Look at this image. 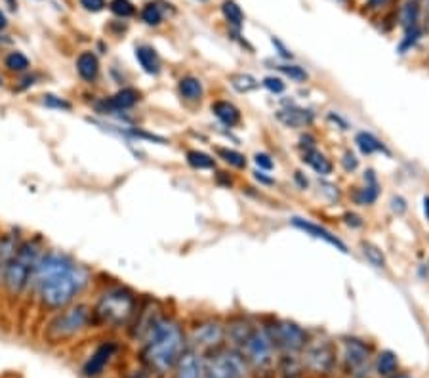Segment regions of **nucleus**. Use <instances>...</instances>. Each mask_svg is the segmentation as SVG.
Wrapping results in <instances>:
<instances>
[{"label": "nucleus", "instance_id": "obj_51", "mask_svg": "<svg viewBox=\"0 0 429 378\" xmlns=\"http://www.w3.org/2000/svg\"><path fill=\"white\" fill-rule=\"evenodd\" d=\"M423 214H425V218L429 222V195L423 197Z\"/></svg>", "mask_w": 429, "mask_h": 378}, {"label": "nucleus", "instance_id": "obj_16", "mask_svg": "<svg viewBox=\"0 0 429 378\" xmlns=\"http://www.w3.org/2000/svg\"><path fill=\"white\" fill-rule=\"evenodd\" d=\"M277 120L280 125H285L286 128H307L315 122V113L311 109L299 108V105H286V108L279 109L275 113Z\"/></svg>", "mask_w": 429, "mask_h": 378}, {"label": "nucleus", "instance_id": "obj_48", "mask_svg": "<svg viewBox=\"0 0 429 378\" xmlns=\"http://www.w3.org/2000/svg\"><path fill=\"white\" fill-rule=\"evenodd\" d=\"M254 178H256V182H260L261 185H273L275 183L273 178H269L268 172H263V171L254 172Z\"/></svg>", "mask_w": 429, "mask_h": 378}, {"label": "nucleus", "instance_id": "obj_7", "mask_svg": "<svg viewBox=\"0 0 429 378\" xmlns=\"http://www.w3.org/2000/svg\"><path fill=\"white\" fill-rule=\"evenodd\" d=\"M275 344L269 336L265 325H256L239 352L243 353L248 367L256 372H268L275 361Z\"/></svg>", "mask_w": 429, "mask_h": 378}, {"label": "nucleus", "instance_id": "obj_4", "mask_svg": "<svg viewBox=\"0 0 429 378\" xmlns=\"http://www.w3.org/2000/svg\"><path fill=\"white\" fill-rule=\"evenodd\" d=\"M42 254L40 239H25L19 243L18 251L6 265L2 277V290L6 292L8 298H19L31 289L33 275Z\"/></svg>", "mask_w": 429, "mask_h": 378}, {"label": "nucleus", "instance_id": "obj_40", "mask_svg": "<svg viewBox=\"0 0 429 378\" xmlns=\"http://www.w3.org/2000/svg\"><path fill=\"white\" fill-rule=\"evenodd\" d=\"M389 207H391V212L397 216H403L406 210H408V202L403 195H393L391 201H389Z\"/></svg>", "mask_w": 429, "mask_h": 378}, {"label": "nucleus", "instance_id": "obj_23", "mask_svg": "<svg viewBox=\"0 0 429 378\" xmlns=\"http://www.w3.org/2000/svg\"><path fill=\"white\" fill-rule=\"evenodd\" d=\"M355 145H357V149L362 153V155H376V153H384V155H391V151L387 149L386 144L378 139L374 136L372 132H359L355 136Z\"/></svg>", "mask_w": 429, "mask_h": 378}, {"label": "nucleus", "instance_id": "obj_12", "mask_svg": "<svg viewBox=\"0 0 429 378\" xmlns=\"http://www.w3.org/2000/svg\"><path fill=\"white\" fill-rule=\"evenodd\" d=\"M139 101H142V92L137 88H132V86H126L105 100H101L98 103V109H100V113H125L128 109L136 108Z\"/></svg>", "mask_w": 429, "mask_h": 378}, {"label": "nucleus", "instance_id": "obj_43", "mask_svg": "<svg viewBox=\"0 0 429 378\" xmlns=\"http://www.w3.org/2000/svg\"><path fill=\"white\" fill-rule=\"evenodd\" d=\"M342 220L343 224L351 227V229H359V227L365 226V220H362L359 214H355V212H345V214L342 216Z\"/></svg>", "mask_w": 429, "mask_h": 378}, {"label": "nucleus", "instance_id": "obj_26", "mask_svg": "<svg viewBox=\"0 0 429 378\" xmlns=\"http://www.w3.org/2000/svg\"><path fill=\"white\" fill-rule=\"evenodd\" d=\"M374 369H376V372H378L379 377H386V378L391 377V374H395L399 369L397 355L393 352H389V350L379 352L376 361H374Z\"/></svg>", "mask_w": 429, "mask_h": 378}, {"label": "nucleus", "instance_id": "obj_52", "mask_svg": "<svg viewBox=\"0 0 429 378\" xmlns=\"http://www.w3.org/2000/svg\"><path fill=\"white\" fill-rule=\"evenodd\" d=\"M8 25V21H6V16H4V12L0 10V31L4 29V27Z\"/></svg>", "mask_w": 429, "mask_h": 378}, {"label": "nucleus", "instance_id": "obj_38", "mask_svg": "<svg viewBox=\"0 0 429 378\" xmlns=\"http://www.w3.org/2000/svg\"><path fill=\"white\" fill-rule=\"evenodd\" d=\"M261 86L275 96H280L286 92V82L282 81L280 76H273V75L265 76V79L261 81Z\"/></svg>", "mask_w": 429, "mask_h": 378}, {"label": "nucleus", "instance_id": "obj_56", "mask_svg": "<svg viewBox=\"0 0 429 378\" xmlns=\"http://www.w3.org/2000/svg\"><path fill=\"white\" fill-rule=\"evenodd\" d=\"M342 2H348V0H342Z\"/></svg>", "mask_w": 429, "mask_h": 378}, {"label": "nucleus", "instance_id": "obj_41", "mask_svg": "<svg viewBox=\"0 0 429 378\" xmlns=\"http://www.w3.org/2000/svg\"><path fill=\"white\" fill-rule=\"evenodd\" d=\"M342 166L345 172H355L359 168V157L353 151H345L342 155Z\"/></svg>", "mask_w": 429, "mask_h": 378}, {"label": "nucleus", "instance_id": "obj_10", "mask_svg": "<svg viewBox=\"0 0 429 378\" xmlns=\"http://www.w3.org/2000/svg\"><path fill=\"white\" fill-rule=\"evenodd\" d=\"M343 369L353 378H368L370 371V346L359 338L343 340Z\"/></svg>", "mask_w": 429, "mask_h": 378}, {"label": "nucleus", "instance_id": "obj_1", "mask_svg": "<svg viewBox=\"0 0 429 378\" xmlns=\"http://www.w3.org/2000/svg\"><path fill=\"white\" fill-rule=\"evenodd\" d=\"M92 283V275L84 265L57 251H44L33 275L31 289L37 304L44 311L56 314L75 302L76 297Z\"/></svg>", "mask_w": 429, "mask_h": 378}, {"label": "nucleus", "instance_id": "obj_44", "mask_svg": "<svg viewBox=\"0 0 429 378\" xmlns=\"http://www.w3.org/2000/svg\"><path fill=\"white\" fill-rule=\"evenodd\" d=\"M315 147H317V139H315L313 134L305 132L299 136V149H302V153L309 151V149H315Z\"/></svg>", "mask_w": 429, "mask_h": 378}, {"label": "nucleus", "instance_id": "obj_27", "mask_svg": "<svg viewBox=\"0 0 429 378\" xmlns=\"http://www.w3.org/2000/svg\"><path fill=\"white\" fill-rule=\"evenodd\" d=\"M229 84L231 88L239 92V94H250V92L260 88V81L254 75H250V73H235V75H231Z\"/></svg>", "mask_w": 429, "mask_h": 378}, {"label": "nucleus", "instance_id": "obj_11", "mask_svg": "<svg viewBox=\"0 0 429 378\" xmlns=\"http://www.w3.org/2000/svg\"><path fill=\"white\" fill-rule=\"evenodd\" d=\"M302 365L313 374H328L336 365V348L328 340L307 344Z\"/></svg>", "mask_w": 429, "mask_h": 378}, {"label": "nucleus", "instance_id": "obj_39", "mask_svg": "<svg viewBox=\"0 0 429 378\" xmlns=\"http://www.w3.org/2000/svg\"><path fill=\"white\" fill-rule=\"evenodd\" d=\"M254 163H256V166H258V168H260V171H263V172H269V171H273V168H275V161H273V157L269 155V153H263V151L256 153Z\"/></svg>", "mask_w": 429, "mask_h": 378}, {"label": "nucleus", "instance_id": "obj_36", "mask_svg": "<svg viewBox=\"0 0 429 378\" xmlns=\"http://www.w3.org/2000/svg\"><path fill=\"white\" fill-rule=\"evenodd\" d=\"M109 10H111L117 18L128 19L136 13V6L132 4L130 0H111L109 2Z\"/></svg>", "mask_w": 429, "mask_h": 378}, {"label": "nucleus", "instance_id": "obj_21", "mask_svg": "<svg viewBox=\"0 0 429 378\" xmlns=\"http://www.w3.org/2000/svg\"><path fill=\"white\" fill-rule=\"evenodd\" d=\"M302 157H304L302 161H304L307 166H311L319 176L326 178L334 172V163H332L323 151H319L317 147H315V149H309V151H304L302 153Z\"/></svg>", "mask_w": 429, "mask_h": 378}, {"label": "nucleus", "instance_id": "obj_19", "mask_svg": "<svg viewBox=\"0 0 429 378\" xmlns=\"http://www.w3.org/2000/svg\"><path fill=\"white\" fill-rule=\"evenodd\" d=\"M76 73L84 82H96L100 76V59L93 52H81L76 57Z\"/></svg>", "mask_w": 429, "mask_h": 378}, {"label": "nucleus", "instance_id": "obj_15", "mask_svg": "<svg viewBox=\"0 0 429 378\" xmlns=\"http://www.w3.org/2000/svg\"><path fill=\"white\" fill-rule=\"evenodd\" d=\"M115 352H117V346H115L113 342H103V344H100V346L90 353V357L84 361V365H82V374L86 378L100 377L101 372H103V369L109 365V361L113 360Z\"/></svg>", "mask_w": 429, "mask_h": 378}, {"label": "nucleus", "instance_id": "obj_17", "mask_svg": "<svg viewBox=\"0 0 429 378\" xmlns=\"http://www.w3.org/2000/svg\"><path fill=\"white\" fill-rule=\"evenodd\" d=\"M212 113L214 117L222 122L227 128H235L243 122V113H241V109L236 108L235 103H231L227 100H216L210 105Z\"/></svg>", "mask_w": 429, "mask_h": 378}, {"label": "nucleus", "instance_id": "obj_24", "mask_svg": "<svg viewBox=\"0 0 429 378\" xmlns=\"http://www.w3.org/2000/svg\"><path fill=\"white\" fill-rule=\"evenodd\" d=\"M420 18H422L420 2L418 0H404L403 6L399 8V23H401L404 31L420 25Z\"/></svg>", "mask_w": 429, "mask_h": 378}, {"label": "nucleus", "instance_id": "obj_5", "mask_svg": "<svg viewBox=\"0 0 429 378\" xmlns=\"http://www.w3.org/2000/svg\"><path fill=\"white\" fill-rule=\"evenodd\" d=\"M88 327H92V309L88 304L73 302L52 315L44 327V340L48 344H63L73 340Z\"/></svg>", "mask_w": 429, "mask_h": 378}, {"label": "nucleus", "instance_id": "obj_34", "mask_svg": "<svg viewBox=\"0 0 429 378\" xmlns=\"http://www.w3.org/2000/svg\"><path fill=\"white\" fill-rule=\"evenodd\" d=\"M422 37H423L422 25L412 27V29H408V31H404V37L401 38V42H399L397 52L399 54H408V52H411L412 48L420 42V38Z\"/></svg>", "mask_w": 429, "mask_h": 378}, {"label": "nucleus", "instance_id": "obj_35", "mask_svg": "<svg viewBox=\"0 0 429 378\" xmlns=\"http://www.w3.org/2000/svg\"><path fill=\"white\" fill-rule=\"evenodd\" d=\"M275 67H277V71H280L282 75L288 76V79L294 82H305L309 79V73H307L302 65H298V63H279V65H275Z\"/></svg>", "mask_w": 429, "mask_h": 378}, {"label": "nucleus", "instance_id": "obj_33", "mask_svg": "<svg viewBox=\"0 0 429 378\" xmlns=\"http://www.w3.org/2000/svg\"><path fill=\"white\" fill-rule=\"evenodd\" d=\"M4 67L12 73H25L29 67H31V62L25 54L21 52H10L6 57H4Z\"/></svg>", "mask_w": 429, "mask_h": 378}, {"label": "nucleus", "instance_id": "obj_29", "mask_svg": "<svg viewBox=\"0 0 429 378\" xmlns=\"http://www.w3.org/2000/svg\"><path fill=\"white\" fill-rule=\"evenodd\" d=\"M361 252H362V256L368 260V264L374 265V268H378V270H386L387 268L386 252L382 251L378 245H374V243H370V241H362Z\"/></svg>", "mask_w": 429, "mask_h": 378}, {"label": "nucleus", "instance_id": "obj_9", "mask_svg": "<svg viewBox=\"0 0 429 378\" xmlns=\"http://www.w3.org/2000/svg\"><path fill=\"white\" fill-rule=\"evenodd\" d=\"M189 348H193L197 352H212L216 348L224 346L225 340V323L219 319L208 317L202 319L191 328V334L187 338Z\"/></svg>", "mask_w": 429, "mask_h": 378}, {"label": "nucleus", "instance_id": "obj_6", "mask_svg": "<svg viewBox=\"0 0 429 378\" xmlns=\"http://www.w3.org/2000/svg\"><path fill=\"white\" fill-rule=\"evenodd\" d=\"M248 363L235 348L219 346L205 357V378H244Z\"/></svg>", "mask_w": 429, "mask_h": 378}, {"label": "nucleus", "instance_id": "obj_45", "mask_svg": "<svg viewBox=\"0 0 429 378\" xmlns=\"http://www.w3.org/2000/svg\"><path fill=\"white\" fill-rule=\"evenodd\" d=\"M271 45L275 46V50H277V54H279L280 57H282V59H286V62H288V59H292V52H290V48H286L285 45H282V42H280L279 38H271Z\"/></svg>", "mask_w": 429, "mask_h": 378}, {"label": "nucleus", "instance_id": "obj_20", "mask_svg": "<svg viewBox=\"0 0 429 378\" xmlns=\"http://www.w3.org/2000/svg\"><path fill=\"white\" fill-rule=\"evenodd\" d=\"M136 59L139 63V67L143 69V73H147L151 76H156L161 73L162 63L161 57L156 54V50L149 45H139L136 48Z\"/></svg>", "mask_w": 429, "mask_h": 378}, {"label": "nucleus", "instance_id": "obj_46", "mask_svg": "<svg viewBox=\"0 0 429 378\" xmlns=\"http://www.w3.org/2000/svg\"><path fill=\"white\" fill-rule=\"evenodd\" d=\"M321 189H323V193L330 195V201H338V199H340V191H338V188L334 183L321 182Z\"/></svg>", "mask_w": 429, "mask_h": 378}, {"label": "nucleus", "instance_id": "obj_42", "mask_svg": "<svg viewBox=\"0 0 429 378\" xmlns=\"http://www.w3.org/2000/svg\"><path fill=\"white\" fill-rule=\"evenodd\" d=\"M81 2V6L86 10V12H92V13H98L101 12V10H105L107 2L105 0H79Z\"/></svg>", "mask_w": 429, "mask_h": 378}, {"label": "nucleus", "instance_id": "obj_8", "mask_svg": "<svg viewBox=\"0 0 429 378\" xmlns=\"http://www.w3.org/2000/svg\"><path fill=\"white\" fill-rule=\"evenodd\" d=\"M265 328H268L275 348L282 350L285 353H298L309 344L307 333L298 323L290 321V319H277L271 325H265Z\"/></svg>", "mask_w": 429, "mask_h": 378}, {"label": "nucleus", "instance_id": "obj_53", "mask_svg": "<svg viewBox=\"0 0 429 378\" xmlns=\"http://www.w3.org/2000/svg\"><path fill=\"white\" fill-rule=\"evenodd\" d=\"M387 378H411V377H406V374H397V372H395V374H391V377Z\"/></svg>", "mask_w": 429, "mask_h": 378}, {"label": "nucleus", "instance_id": "obj_13", "mask_svg": "<svg viewBox=\"0 0 429 378\" xmlns=\"http://www.w3.org/2000/svg\"><path fill=\"white\" fill-rule=\"evenodd\" d=\"M290 224H292L296 229H299V231H304L305 235L313 237V239L324 241L326 245L334 246V248L342 252V254H349L348 245H345V243H343L338 235H334L332 231H330V229H326V227L319 226V224H315V222H311V220H307V218H299V216H294V218H290Z\"/></svg>", "mask_w": 429, "mask_h": 378}, {"label": "nucleus", "instance_id": "obj_2", "mask_svg": "<svg viewBox=\"0 0 429 378\" xmlns=\"http://www.w3.org/2000/svg\"><path fill=\"white\" fill-rule=\"evenodd\" d=\"M142 361L151 372L166 374L187 348L185 331L181 323L170 315H162L143 338Z\"/></svg>", "mask_w": 429, "mask_h": 378}, {"label": "nucleus", "instance_id": "obj_18", "mask_svg": "<svg viewBox=\"0 0 429 378\" xmlns=\"http://www.w3.org/2000/svg\"><path fill=\"white\" fill-rule=\"evenodd\" d=\"M379 197V182L376 172L372 168H368L365 172V185L361 189L355 191V201L361 207H372L374 202L378 201Z\"/></svg>", "mask_w": 429, "mask_h": 378}, {"label": "nucleus", "instance_id": "obj_49", "mask_svg": "<svg viewBox=\"0 0 429 378\" xmlns=\"http://www.w3.org/2000/svg\"><path fill=\"white\" fill-rule=\"evenodd\" d=\"M294 180H296V183L299 185V189H307V185H309V182H307V178H305L304 172H294Z\"/></svg>", "mask_w": 429, "mask_h": 378}, {"label": "nucleus", "instance_id": "obj_28", "mask_svg": "<svg viewBox=\"0 0 429 378\" xmlns=\"http://www.w3.org/2000/svg\"><path fill=\"white\" fill-rule=\"evenodd\" d=\"M185 161L195 171H214L216 168V159L199 149H189L185 153Z\"/></svg>", "mask_w": 429, "mask_h": 378}, {"label": "nucleus", "instance_id": "obj_50", "mask_svg": "<svg viewBox=\"0 0 429 378\" xmlns=\"http://www.w3.org/2000/svg\"><path fill=\"white\" fill-rule=\"evenodd\" d=\"M387 2H391V0H367V6L370 10H379V8H384Z\"/></svg>", "mask_w": 429, "mask_h": 378}, {"label": "nucleus", "instance_id": "obj_32", "mask_svg": "<svg viewBox=\"0 0 429 378\" xmlns=\"http://www.w3.org/2000/svg\"><path fill=\"white\" fill-rule=\"evenodd\" d=\"M142 21L145 25L156 27L161 25L162 19H164V12H162V8L159 6V2H147L145 6L142 8Z\"/></svg>", "mask_w": 429, "mask_h": 378}, {"label": "nucleus", "instance_id": "obj_25", "mask_svg": "<svg viewBox=\"0 0 429 378\" xmlns=\"http://www.w3.org/2000/svg\"><path fill=\"white\" fill-rule=\"evenodd\" d=\"M21 241L12 234H4L0 235V287H2V277H4V271H6V265L10 264V260L18 251V246Z\"/></svg>", "mask_w": 429, "mask_h": 378}, {"label": "nucleus", "instance_id": "obj_47", "mask_svg": "<svg viewBox=\"0 0 429 378\" xmlns=\"http://www.w3.org/2000/svg\"><path fill=\"white\" fill-rule=\"evenodd\" d=\"M328 120H332L334 125L340 126L342 130H349V122L345 119H343V117L340 113H332V111H330V113H328Z\"/></svg>", "mask_w": 429, "mask_h": 378}, {"label": "nucleus", "instance_id": "obj_14", "mask_svg": "<svg viewBox=\"0 0 429 378\" xmlns=\"http://www.w3.org/2000/svg\"><path fill=\"white\" fill-rule=\"evenodd\" d=\"M174 378H205L202 353L187 346L174 365Z\"/></svg>", "mask_w": 429, "mask_h": 378}, {"label": "nucleus", "instance_id": "obj_55", "mask_svg": "<svg viewBox=\"0 0 429 378\" xmlns=\"http://www.w3.org/2000/svg\"><path fill=\"white\" fill-rule=\"evenodd\" d=\"M199 2H208V0H199Z\"/></svg>", "mask_w": 429, "mask_h": 378}, {"label": "nucleus", "instance_id": "obj_37", "mask_svg": "<svg viewBox=\"0 0 429 378\" xmlns=\"http://www.w3.org/2000/svg\"><path fill=\"white\" fill-rule=\"evenodd\" d=\"M42 105L50 109H57V111H71V109H73V103H71V101L56 94H44Z\"/></svg>", "mask_w": 429, "mask_h": 378}, {"label": "nucleus", "instance_id": "obj_30", "mask_svg": "<svg viewBox=\"0 0 429 378\" xmlns=\"http://www.w3.org/2000/svg\"><path fill=\"white\" fill-rule=\"evenodd\" d=\"M222 13H224L225 21H227L233 29H236V31L243 29L244 13L235 0H224V2H222Z\"/></svg>", "mask_w": 429, "mask_h": 378}, {"label": "nucleus", "instance_id": "obj_22", "mask_svg": "<svg viewBox=\"0 0 429 378\" xmlns=\"http://www.w3.org/2000/svg\"><path fill=\"white\" fill-rule=\"evenodd\" d=\"M178 94L185 101L197 103V101L202 100V96H205V86H202V82H200V79H197V76H181L180 82H178Z\"/></svg>", "mask_w": 429, "mask_h": 378}, {"label": "nucleus", "instance_id": "obj_31", "mask_svg": "<svg viewBox=\"0 0 429 378\" xmlns=\"http://www.w3.org/2000/svg\"><path fill=\"white\" fill-rule=\"evenodd\" d=\"M216 155L225 164H229V166H233L236 171H244L246 164H248V161H246L243 153L236 151V149H229V147H216Z\"/></svg>", "mask_w": 429, "mask_h": 378}, {"label": "nucleus", "instance_id": "obj_54", "mask_svg": "<svg viewBox=\"0 0 429 378\" xmlns=\"http://www.w3.org/2000/svg\"><path fill=\"white\" fill-rule=\"evenodd\" d=\"M425 27H428L429 31V6H428V13H425Z\"/></svg>", "mask_w": 429, "mask_h": 378}, {"label": "nucleus", "instance_id": "obj_3", "mask_svg": "<svg viewBox=\"0 0 429 378\" xmlns=\"http://www.w3.org/2000/svg\"><path fill=\"white\" fill-rule=\"evenodd\" d=\"M139 308V300L134 294V290L120 285L107 287L98 300L93 302L92 309V327L101 328H120L130 325L136 317Z\"/></svg>", "mask_w": 429, "mask_h": 378}]
</instances>
